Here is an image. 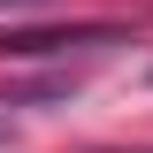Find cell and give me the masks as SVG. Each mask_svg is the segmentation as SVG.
<instances>
[{
    "label": "cell",
    "mask_w": 153,
    "mask_h": 153,
    "mask_svg": "<svg viewBox=\"0 0 153 153\" xmlns=\"http://www.w3.org/2000/svg\"><path fill=\"white\" fill-rule=\"evenodd\" d=\"M130 23H69V31H31V23H8L0 31V54L8 61H38V54H76V46H123Z\"/></svg>",
    "instance_id": "6da1fadb"
},
{
    "label": "cell",
    "mask_w": 153,
    "mask_h": 153,
    "mask_svg": "<svg viewBox=\"0 0 153 153\" xmlns=\"http://www.w3.org/2000/svg\"><path fill=\"white\" fill-rule=\"evenodd\" d=\"M46 0H0V16H38Z\"/></svg>",
    "instance_id": "7a4b0ae2"
}]
</instances>
